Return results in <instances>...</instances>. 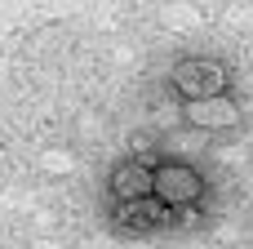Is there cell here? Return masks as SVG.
Returning a JSON list of instances; mask_svg holds the SVG:
<instances>
[{
	"mask_svg": "<svg viewBox=\"0 0 253 249\" xmlns=\"http://www.w3.org/2000/svg\"><path fill=\"white\" fill-rule=\"evenodd\" d=\"M169 85L182 98V107L187 102H209V98H227L231 94V71L218 58H182L169 71Z\"/></svg>",
	"mask_w": 253,
	"mask_h": 249,
	"instance_id": "1",
	"label": "cell"
},
{
	"mask_svg": "<svg viewBox=\"0 0 253 249\" xmlns=\"http://www.w3.org/2000/svg\"><path fill=\"white\" fill-rule=\"evenodd\" d=\"M173 218H178V214H169L156 196L133 200V205H111V227H116V232H125V236H151V232L169 227Z\"/></svg>",
	"mask_w": 253,
	"mask_h": 249,
	"instance_id": "3",
	"label": "cell"
},
{
	"mask_svg": "<svg viewBox=\"0 0 253 249\" xmlns=\"http://www.w3.org/2000/svg\"><path fill=\"white\" fill-rule=\"evenodd\" d=\"M151 196L169 214H182L205 196V174L196 165H187V160H160L151 169Z\"/></svg>",
	"mask_w": 253,
	"mask_h": 249,
	"instance_id": "2",
	"label": "cell"
},
{
	"mask_svg": "<svg viewBox=\"0 0 253 249\" xmlns=\"http://www.w3.org/2000/svg\"><path fill=\"white\" fill-rule=\"evenodd\" d=\"M187 125H196V129H231V125H240V107H236L231 94L209 98V102H187Z\"/></svg>",
	"mask_w": 253,
	"mask_h": 249,
	"instance_id": "5",
	"label": "cell"
},
{
	"mask_svg": "<svg viewBox=\"0 0 253 249\" xmlns=\"http://www.w3.org/2000/svg\"><path fill=\"white\" fill-rule=\"evenodd\" d=\"M107 192H111V205L147 200V196H151V165H142V160H125V165H116L111 178H107Z\"/></svg>",
	"mask_w": 253,
	"mask_h": 249,
	"instance_id": "4",
	"label": "cell"
}]
</instances>
